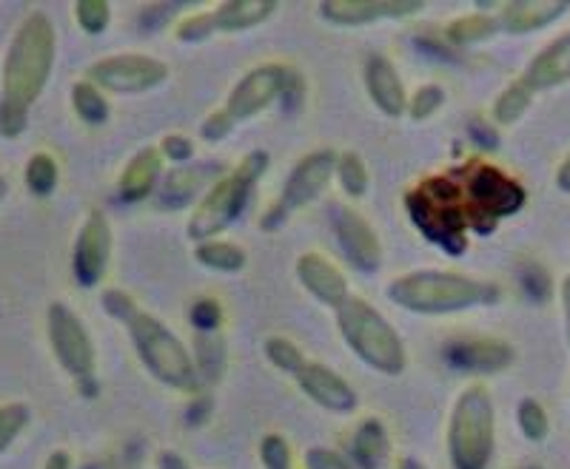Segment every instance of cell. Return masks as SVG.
<instances>
[{"mask_svg": "<svg viewBox=\"0 0 570 469\" xmlns=\"http://www.w3.org/2000/svg\"><path fill=\"white\" fill-rule=\"evenodd\" d=\"M334 180L340 182V188L348 193L351 200H363L371 186L368 166H365V160L356 151H343V154H337Z\"/></svg>", "mask_w": 570, "mask_h": 469, "instance_id": "cell-30", "label": "cell"}, {"mask_svg": "<svg viewBox=\"0 0 570 469\" xmlns=\"http://www.w3.org/2000/svg\"><path fill=\"white\" fill-rule=\"evenodd\" d=\"M220 180L217 174V166H177L171 168L169 174L160 180V191H157V206L166 208V211H180L188 202H200L203 193Z\"/></svg>", "mask_w": 570, "mask_h": 469, "instance_id": "cell-19", "label": "cell"}, {"mask_svg": "<svg viewBox=\"0 0 570 469\" xmlns=\"http://www.w3.org/2000/svg\"><path fill=\"white\" fill-rule=\"evenodd\" d=\"M445 447L454 469H488L497 447V407L485 385H468L456 396Z\"/></svg>", "mask_w": 570, "mask_h": 469, "instance_id": "cell-6", "label": "cell"}, {"mask_svg": "<svg viewBox=\"0 0 570 469\" xmlns=\"http://www.w3.org/2000/svg\"><path fill=\"white\" fill-rule=\"evenodd\" d=\"M268 166H272L268 151L257 148V151H248L232 171L220 174V180L203 193L191 217H188L186 237L195 245H200L228 231L240 219V213L246 211L252 191L266 177Z\"/></svg>", "mask_w": 570, "mask_h": 469, "instance_id": "cell-3", "label": "cell"}, {"mask_svg": "<svg viewBox=\"0 0 570 469\" xmlns=\"http://www.w3.org/2000/svg\"><path fill=\"white\" fill-rule=\"evenodd\" d=\"M208 412H212V401L203 399V396H197V399L191 401V405H188V412H186V416L191 418V421H195V425H200V421H206Z\"/></svg>", "mask_w": 570, "mask_h": 469, "instance_id": "cell-46", "label": "cell"}, {"mask_svg": "<svg viewBox=\"0 0 570 469\" xmlns=\"http://www.w3.org/2000/svg\"><path fill=\"white\" fill-rule=\"evenodd\" d=\"M468 226L491 233L502 217H511L525 206V188L497 166H476L465 180Z\"/></svg>", "mask_w": 570, "mask_h": 469, "instance_id": "cell-8", "label": "cell"}, {"mask_svg": "<svg viewBox=\"0 0 570 469\" xmlns=\"http://www.w3.org/2000/svg\"><path fill=\"white\" fill-rule=\"evenodd\" d=\"M3 193H7V186H3V182H0V202H3Z\"/></svg>", "mask_w": 570, "mask_h": 469, "instance_id": "cell-53", "label": "cell"}, {"mask_svg": "<svg viewBox=\"0 0 570 469\" xmlns=\"http://www.w3.org/2000/svg\"><path fill=\"white\" fill-rule=\"evenodd\" d=\"M279 9L277 0H226L220 7H214V27L217 32L237 34L248 32L254 27H263L268 18H274Z\"/></svg>", "mask_w": 570, "mask_h": 469, "instance_id": "cell-24", "label": "cell"}, {"mask_svg": "<svg viewBox=\"0 0 570 469\" xmlns=\"http://www.w3.org/2000/svg\"><path fill=\"white\" fill-rule=\"evenodd\" d=\"M471 134L476 137V142H480V146H485V148H497V134H493V129H488V126H482L480 120L476 122H471Z\"/></svg>", "mask_w": 570, "mask_h": 469, "instance_id": "cell-47", "label": "cell"}, {"mask_svg": "<svg viewBox=\"0 0 570 469\" xmlns=\"http://www.w3.org/2000/svg\"><path fill=\"white\" fill-rule=\"evenodd\" d=\"M111 248H115V233H111L109 219L104 211L91 208L71 248V273L80 288H98L104 282L111 262Z\"/></svg>", "mask_w": 570, "mask_h": 469, "instance_id": "cell-12", "label": "cell"}, {"mask_svg": "<svg viewBox=\"0 0 570 469\" xmlns=\"http://www.w3.org/2000/svg\"><path fill=\"white\" fill-rule=\"evenodd\" d=\"M191 359H195L203 387L217 385L228 367V348L223 333H195V339H191Z\"/></svg>", "mask_w": 570, "mask_h": 469, "instance_id": "cell-25", "label": "cell"}, {"mask_svg": "<svg viewBox=\"0 0 570 469\" xmlns=\"http://www.w3.org/2000/svg\"><path fill=\"white\" fill-rule=\"evenodd\" d=\"M568 9V0H511L502 3L497 23L508 34H531L557 23Z\"/></svg>", "mask_w": 570, "mask_h": 469, "instance_id": "cell-20", "label": "cell"}, {"mask_svg": "<svg viewBox=\"0 0 570 469\" xmlns=\"http://www.w3.org/2000/svg\"><path fill=\"white\" fill-rule=\"evenodd\" d=\"M46 469H71V458H69V452H52V456H49V461H46Z\"/></svg>", "mask_w": 570, "mask_h": 469, "instance_id": "cell-50", "label": "cell"}, {"mask_svg": "<svg viewBox=\"0 0 570 469\" xmlns=\"http://www.w3.org/2000/svg\"><path fill=\"white\" fill-rule=\"evenodd\" d=\"M75 20L86 34H104L111 23V3L109 0H78Z\"/></svg>", "mask_w": 570, "mask_h": 469, "instance_id": "cell-35", "label": "cell"}, {"mask_svg": "<svg viewBox=\"0 0 570 469\" xmlns=\"http://www.w3.org/2000/svg\"><path fill=\"white\" fill-rule=\"evenodd\" d=\"M519 285H522V290L531 296L533 302H544L553 290L548 270L537 262H525L522 268H519Z\"/></svg>", "mask_w": 570, "mask_h": 469, "instance_id": "cell-40", "label": "cell"}, {"mask_svg": "<svg viewBox=\"0 0 570 469\" xmlns=\"http://www.w3.org/2000/svg\"><path fill=\"white\" fill-rule=\"evenodd\" d=\"M124 325L131 336L137 359L142 361L146 370H149L151 379L171 387V390L191 392V396L200 392L203 381L200 376H197L191 350H188L186 345L157 319V316H151L149 310L137 308Z\"/></svg>", "mask_w": 570, "mask_h": 469, "instance_id": "cell-5", "label": "cell"}, {"mask_svg": "<svg viewBox=\"0 0 570 469\" xmlns=\"http://www.w3.org/2000/svg\"><path fill=\"white\" fill-rule=\"evenodd\" d=\"M263 353H266L268 365L288 376H297L305 367V361H308L297 341H292L288 336H268L266 345H263Z\"/></svg>", "mask_w": 570, "mask_h": 469, "instance_id": "cell-32", "label": "cell"}, {"mask_svg": "<svg viewBox=\"0 0 570 469\" xmlns=\"http://www.w3.org/2000/svg\"><path fill=\"white\" fill-rule=\"evenodd\" d=\"M562 310H564V328H568V341H570V277H564L562 282Z\"/></svg>", "mask_w": 570, "mask_h": 469, "instance_id": "cell-51", "label": "cell"}, {"mask_svg": "<svg viewBox=\"0 0 570 469\" xmlns=\"http://www.w3.org/2000/svg\"><path fill=\"white\" fill-rule=\"evenodd\" d=\"M294 273H297V282L325 308L340 310L351 296L345 273L325 253H299L297 262H294Z\"/></svg>", "mask_w": 570, "mask_h": 469, "instance_id": "cell-17", "label": "cell"}, {"mask_svg": "<svg viewBox=\"0 0 570 469\" xmlns=\"http://www.w3.org/2000/svg\"><path fill=\"white\" fill-rule=\"evenodd\" d=\"M157 467L160 469H188V463L183 461L177 452H160V456H157Z\"/></svg>", "mask_w": 570, "mask_h": 469, "instance_id": "cell-48", "label": "cell"}, {"mask_svg": "<svg viewBox=\"0 0 570 469\" xmlns=\"http://www.w3.org/2000/svg\"><path fill=\"white\" fill-rule=\"evenodd\" d=\"M71 109H75V114H78L86 126H104L111 114L106 91H100L98 86L89 83V80H80V83L71 86Z\"/></svg>", "mask_w": 570, "mask_h": 469, "instance_id": "cell-28", "label": "cell"}, {"mask_svg": "<svg viewBox=\"0 0 570 469\" xmlns=\"http://www.w3.org/2000/svg\"><path fill=\"white\" fill-rule=\"evenodd\" d=\"M297 387L312 405L320 410L334 412V416H351L360 407V396L354 387L331 367L320 365V361H305V367L294 376Z\"/></svg>", "mask_w": 570, "mask_h": 469, "instance_id": "cell-14", "label": "cell"}, {"mask_svg": "<svg viewBox=\"0 0 570 469\" xmlns=\"http://www.w3.org/2000/svg\"><path fill=\"white\" fill-rule=\"evenodd\" d=\"M27 126H29V111L0 103V134L20 137L23 131H27Z\"/></svg>", "mask_w": 570, "mask_h": 469, "instance_id": "cell-45", "label": "cell"}, {"mask_svg": "<svg viewBox=\"0 0 570 469\" xmlns=\"http://www.w3.org/2000/svg\"><path fill=\"white\" fill-rule=\"evenodd\" d=\"M195 259L197 265L214 273H240L248 262V253L228 239H208V242L195 245Z\"/></svg>", "mask_w": 570, "mask_h": 469, "instance_id": "cell-26", "label": "cell"}, {"mask_svg": "<svg viewBox=\"0 0 570 469\" xmlns=\"http://www.w3.org/2000/svg\"><path fill=\"white\" fill-rule=\"evenodd\" d=\"M391 456V438L380 418H363L351 436L348 461L356 469H385Z\"/></svg>", "mask_w": 570, "mask_h": 469, "instance_id": "cell-23", "label": "cell"}, {"mask_svg": "<svg viewBox=\"0 0 570 469\" xmlns=\"http://www.w3.org/2000/svg\"><path fill=\"white\" fill-rule=\"evenodd\" d=\"M163 154L155 146L140 148L129 162H126L124 174L117 180V193L126 202L149 200L163 180Z\"/></svg>", "mask_w": 570, "mask_h": 469, "instance_id": "cell-21", "label": "cell"}, {"mask_svg": "<svg viewBox=\"0 0 570 469\" xmlns=\"http://www.w3.org/2000/svg\"><path fill=\"white\" fill-rule=\"evenodd\" d=\"M328 222L340 251L348 259L351 268H356L360 273L380 270V265H383V242H380V237H376V231L363 213L354 211V208L334 206Z\"/></svg>", "mask_w": 570, "mask_h": 469, "instance_id": "cell-13", "label": "cell"}, {"mask_svg": "<svg viewBox=\"0 0 570 469\" xmlns=\"http://www.w3.org/2000/svg\"><path fill=\"white\" fill-rule=\"evenodd\" d=\"M157 151L163 154L166 162H175V166H186L191 157H195V142L186 134H166L157 146Z\"/></svg>", "mask_w": 570, "mask_h": 469, "instance_id": "cell-41", "label": "cell"}, {"mask_svg": "<svg viewBox=\"0 0 570 469\" xmlns=\"http://www.w3.org/2000/svg\"><path fill=\"white\" fill-rule=\"evenodd\" d=\"M234 126H237V122H234L232 117H228V111L226 109H217V111H214V114H208L206 120H203L200 137L206 142H220V140H226L228 134H232Z\"/></svg>", "mask_w": 570, "mask_h": 469, "instance_id": "cell-44", "label": "cell"}, {"mask_svg": "<svg viewBox=\"0 0 570 469\" xmlns=\"http://www.w3.org/2000/svg\"><path fill=\"white\" fill-rule=\"evenodd\" d=\"M396 469H428V467L420 461V458H402V461L396 463Z\"/></svg>", "mask_w": 570, "mask_h": 469, "instance_id": "cell-52", "label": "cell"}, {"mask_svg": "<svg viewBox=\"0 0 570 469\" xmlns=\"http://www.w3.org/2000/svg\"><path fill=\"white\" fill-rule=\"evenodd\" d=\"M294 80H297V71H292L283 63L257 66V69L246 71L240 83L234 86L223 109L228 111L234 122L252 120V117L263 114L277 100H285Z\"/></svg>", "mask_w": 570, "mask_h": 469, "instance_id": "cell-11", "label": "cell"}, {"mask_svg": "<svg viewBox=\"0 0 570 469\" xmlns=\"http://www.w3.org/2000/svg\"><path fill=\"white\" fill-rule=\"evenodd\" d=\"M522 469H542V467H522Z\"/></svg>", "mask_w": 570, "mask_h": 469, "instance_id": "cell-54", "label": "cell"}, {"mask_svg": "<svg viewBox=\"0 0 570 469\" xmlns=\"http://www.w3.org/2000/svg\"><path fill=\"white\" fill-rule=\"evenodd\" d=\"M533 103V91L531 86H525V80L519 78L517 83L508 86L505 91H499V97L493 100V122H499V126H511V122L522 120L525 117V111L531 109Z\"/></svg>", "mask_w": 570, "mask_h": 469, "instance_id": "cell-29", "label": "cell"}, {"mask_svg": "<svg viewBox=\"0 0 570 469\" xmlns=\"http://www.w3.org/2000/svg\"><path fill=\"white\" fill-rule=\"evenodd\" d=\"M363 86L371 103L385 117H402L409 111V91L400 71L385 54H368L363 63Z\"/></svg>", "mask_w": 570, "mask_h": 469, "instance_id": "cell-18", "label": "cell"}, {"mask_svg": "<svg viewBox=\"0 0 570 469\" xmlns=\"http://www.w3.org/2000/svg\"><path fill=\"white\" fill-rule=\"evenodd\" d=\"M320 18L334 27H368L376 20H402L425 9L422 0H323Z\"/></svg>", "mask_w": 570, "mask_h": 469, "instance_id": "cell-15", "label": "cell"}, {"mask_svg": "<svg viewBox=\"0 0 570 469\" xmlns=\"http://www.w3.org/2000/svg\"><path fill=\"white\" fill-rule=\"evenodd\" d=\"M525 86H531V91L557 89V86L568 83L570 80V32H564L562 38H557L553 43H548L537 58L528 63L525 74H522Z\"/></svg>", "mask_w": 570, "mask_h": 469, "instance_id": "cell-22", "label": "cell"}, {"mask_svg": "<svg viewBox=\"0 0 570 469\" xmlns=\"http://www.w3.org/2000/svg\"><path fill=\"white\" fill-rule=\"evenodd\" d=\"M389 302L416 316H451L462 310L488 308L499 299V288L456 270H411L385 288Z\"/></svg>", "mask_w": 570, "mask_h": 469, "instance_id": "cell-2", "label": "cell"}, {"mask_svg": "<svg viewBox=\"0 0 570 469\" xmlns=\"http://www.w3.org/2000/svg\"><path fill=\"white\" fill-rule=\"evenodd\" d=\"M557 186H559V191L570 193V154L564 157L562 166H559V171H557Z\"/></svg>", "mask_w": 570, "mask_h": 469, "instance_id": "cell-49", "label": "cell"}, {"mask_svg": "<svg viewBox=\"0 0 570 469\" xmlns=\"http://www.w3.org/2000/svg\"><path fill=\"white\" fill-rule=\"evenodd\" d=\"M517 425L522 430V436L528 441H544L548 432H551V421H548V412L539 405L537 399H522L517 407Z\"/></svg>", "mask_w": 570, "mask_h": 469, "instance_id": "cell-34", "label": "cell"}, {"mask_svg": "<svg viewBox=\"0 0 570 469\" xmlns=\"http://www.w3.org/2000/svg\"><path fill=\"white\" fill-rule=\"evenodd\" d=\"M212 34H217L212 9H208V12L188 14V18H183L175 29V38L180 40V43H203V40H208Z\"/></svg>", "mask_w": 570, "mask_h": 469, "instance_id": "cell-39", "label": "cell"}, {"mask_svg": "<svg viewBox=\"0 0 570 469\" xmlns=\"http://www.w3.org/2000/svg\"><path fill=\"white\" fill-rule=\"evenodd\" d=\"M442 103H445V89L436 83H425L414 94H409V111L405 114L414 122H425L442 109Z\"/></svg>", "mask_w": 570, "mask_h": 469, "instance_id": "cell-36", "label": "cell"}, {"mask_svg": "<svg viewBox=\"0 0 570 469\" xmlns=\"http://www.w3.org/2000/svg\"><path fill=\"white\" fill-rule=\"evenodd\" d=\"M305 469H356L343 452L328 450V447H312L305 452Z\"/></svg>", "mask_w": 570, "mask_h": 469, "instance_id": "cell-43", "label": "cell"}, {"mask_svg": "<svg viewBox=\"0 0 570 469\" xmlns=\"http://www.w3.org/2000/svg\"><path fill=\"white\" fill-rule=\"evenodd\" d=\"M337 328L351 353L365 367L383 376L405 373V367H409L405 341L374 305L360 296H348L343 308L337 310Z\"/></svg>", "mask_w": 570, "mask_h": 469, "instance_id": "cell-4", "label": "cell"}, {"mask_svg": "<svg viewBox=\"0 0 570 469\" xmlns=\"http://www.w3.org/2000/svg\"><path fill=\"white\" fill-rule=\"evenodd\" d=\"M259 461L266 469H294V450L279 432H268L259 441Z\"/></svg>", "mask_w": 570, "mask_h": 469, "instance_id": "cell-37", "label": "cell"}, {"mask_svg": "<svg viewBox=\"0 0 570 469\" xmlns=\"http://www.w3.org/2000/svg\"><path fill=\"white\" fill-rule=\"evenodd\" d=\"M188 322L195 328V333H220L223 328V308L217 299H197L188 308Z\"/></svg>", "mask_w": 570, "mask_h": 469, "instance_id": "cell-38", "label": "cell"}, {"mask_svg": "<svg viewBox=\"0 0 570 469\" xmlns=\"http://www.w3.org/2000/svg\"><path fill=\"white\" fill-rule=\"evenodd\" d=\"M334 168H337V151H331V148H320V151H312V154L294 162L292 174L285 177V186L279 191V200L268 208L259 226L266 231H277L288 222L294 211L320 200L328 182L334 180Z\"/></svg>", "mask_w": 570, "mask_h": 469, "instance_id": "cell-9", "label": "cell"}, {"mask_svg": "<svg viewBox=\"0 0 570 469\" xmlns=\"http://www.w3.org/2000/svg\"><path fill=\"white\" fill-rule=\"evenodd\" d=\"M32 421V410L23 401H9L0 405V456L18 441V436L29 427Z\"/></svg>", "mask_w": 570, "mask_h": 469, "instance_id": "cell-33", "label": "cell"}, {"mask_svg": "<svg viewBox=\"0 0 570 469\" xmlns=\"http://www.w3.org/2000/svg\"><path fill=\"white\" fill-rule=\"evenodd\" d=\"M445 361L462 373L493 376L513 365V348L502 339L476 336V339H456L445 345Z\"/></svg>", "mask_w": 570, "mask_h": 469, "instance_id": "cell-16", "label": "cell"}, {"mask_svg": "<svg viewBox=\"0 0 570 469\" xmlns=\"http://www.w3.org/2000/svg\"><path fill=\"white\" fill-rule=\"evenodd\" d=\"M46 336H49V348H52L58 365L75 379L86 399H95L100 390L95 381L98 353H95V341H91L83 319L69 305L52 302L46 310Z\"/></svg>", "mask_w": 570, "mask_h": 469, "instance_id": "cell-7", "label": "cell"}, {"mask_svg": "<svg viewBox=\"0 0 570 469\" xmlns=\"http://www.w3.org/2000/svg\"><path fill=\"white\" fill-rule=\"evenodd\" d=\"M100 302H104L106 313H109L111 319H115V322H120V325H124L126 319H129V316L135 313L137 308H140V305H137L135 299H131V296L126 293V290H120V288L104 290V299H100Z\"/></svg>", "mask_w": 570, "mask_h": 469, "instance_id": "cell-42", "label": "cell"}, {"mask_svg": "<svg viewBox=\"0 0 570 469\" xmlns=\"http://www.w3.org/2000/svg\"><path fill=\"white\" fill-rule=\"evenodd\" d=\"M58 180H60V168H58V160H55L52 154L38 151V154L29 157L27 168H23V182H27V188L32 197H40V200H43V197L55 193Z\"/></svg>", "mask_w": 570, "mask_h": 469, "instance_id": "cell-31", "label": "cell"}, {"mask_svg": "<svg viewBox=\"0 0 570 469\" xmlns=\"http://www.w3.org/2000/svg\"><path fill=\"white\" fill-rule=\"evenodd\" d=\"M58 32L46 12H32L9 40L7 58L0 66L3 103L29 111L52 78Z\"/></svg>", "mask_w": 570, "mask_h": 469, "instance_id": "cell-1", "label": "cell"}, {"mask_svg": "<svg viewBox=\"0 0 570 469\" xmlns=\"http://www.w3.org/2000/svg\"><path fill=\"white\" fill-rule=\"evenodd\" d=\"M169 66L149 54H111V58L91 63L86 80L109 94H146L169 80Z\"/></svg>", "mask_w": 570, "mask_h": 469, "instance_id": "cell-10", "label": "cell"}, {"mask_svg": "<svg viewBox=\"0 0 570 469\" xmlns=\"http://www.w3.org/2000/svg\"><path fill=\"white\" fill-rule=\"evenodd\" d=\"M497 32H499L497 18H491V14H485V12L462 14V18H454L445 27L448 43L462 46V49H465V46L485 43V40H491Z\"/></svg>", "mask_w": 570, "mask_h": 469, "instance_id": "cell-27", "label": "cell"}]
</instances>
